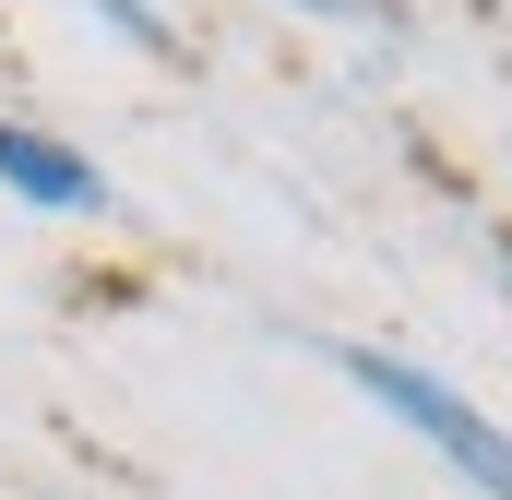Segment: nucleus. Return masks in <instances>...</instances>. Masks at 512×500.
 <instances>
[{"label":"nucleus","mask_w":512,"mask_h":500,"mask_svg":"<svg viewBox=\"0 0 512 500\" xmlns=\"http://www.w3.org/2000/svg\"><path fill=\"white\" fill-rule=\"evenodd\" d=\"M334 370L358 381L382 417H405V429H417V441H429V453H441L477 500H512V441L465 405V393H453V381H429L417 358H393V346H334Z\"/></svg>","instance_id":"obj_1"},{"label":"nucleus","mask_w":512,"mask_h":500,"mask_svg":"<svg viewBox=\"0 0 512 500\" xmlns=\"http://www.w3.org/2000/svg\"><path fill=\"white\" fill-rule=\"evenodd\" d=\"M0 191H24L36 215H108L96 155H72V143H48V131H24V120H0Z\"/></svg>","instance_id":"obj_2"},{"label":"nucleus","mask_w":512,"mask_h":500,"mask_svg":"<svg viewBox=\"0 0 512 500\" xmlns=\"http://www.w3.org/2000/svg\"><path fill=\"white\" fill-rule=\"evenodd\" d=\"M84 12H96L108 36H131V48H167V12H155V0H84Z\"/></svg>","instance_id":"obj_3"},{"label":"nucleus","mask_w":512,"mask_h":500,"mask_svg":"<svg viewBox=\"0 0 512 500\" xmlns=\"http://www.w3.org/2000/svg\"><path fill=\"white\" fill-rule=\"evenodd\" d=\"M298 12H322V24H382L393 0H298Z\"/></svg>","instance_id":"obj_4"}]
</instances>
